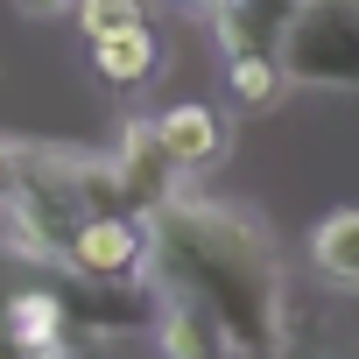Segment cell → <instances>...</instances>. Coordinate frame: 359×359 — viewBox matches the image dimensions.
<instances>
[{
  "label": "cell",
  "instance_id": "10",
  "mask_svg": "<svg viewBox=\"0 0 359 359\" xmlns=\"http://www.w3.org/2000/svg\"><path fill=\"white\" fill-rule=\"evenodd\" d=\"M64 324H71V310H64L57 289H22V296H8V338H15V345H29V352H57Z\"/></svg>",
  "mask_w": 359,
  "mask_h": 359
},
{
  "label": "cell",
  "instance_id": "4",
  "mask_svg": "<svg viewBox=\"0 0 359 359\" xmlns=\"http://www.w3.org/2000/svg\"><path fill=\"white\" fill-rule=\"evenodd\" d=\"M148 127H155V141H162V155H169L176 169H212V162L226 155V120H219V106L184 99V106H162V120H148Z\"/></svg>",
  "mask_w": 359,
  "mask_h": 359
},
{
  "label": "cell",
  "instance_id": "3",
  "mask_svg": "<svg viewBox=\"0 0 359 359\" xmlns=\"http://www.w3.org/2000/svg\"><path fill=\"white\" fill-rule=\"evenodd\" d=\"M64 261L85 275V282H134L141 275V261H148V233H141V219H127V212H106V219H85L71 240H64Z\"/></svg>",
  "mask_w": 359,
  "mask_h": 359
},
{
  "label": "cell",
  "instance_id": "17",
  "mask_svg": "<svg viewBox=\"0 0 359 359\" xmlns=\"http://www.w3.org/2000/svg\"><path fill=\"white\" fill-rule=\"evenodd\" d=\"M29 359H57V352H29Z\"/></svg>",
  "mask_w": 359,
  "mask_h": 359
},
{
  "label": "cell",
  "instance_id": "1",
  "mask_svg": "<svg viewBox=\"0 0 359 359\" xmlns=\"http://www.w3.org/2000/svg\"><path fill=\"white\" fill-rule=\"evenodd\" d=\"M162 247L184 261V296L205 303L226 338H268L275 331V268L254 226H240L233 212H205V205H169L162 212Z\"/></svg>",
  "mask_w": 359,
  "mask_h": 359
},
{
  "label": "cell",
  "instance_id": "8",
  "mask_svg": "<svg viewBox=\"0 0 359 359\" xmlns=\"http://www.w3.org/2000/svg\"><path fill=\"white\" fill-rule=\"evenodd\" d=\"M310 268H317L331 289L359 296V205L317 219V233H310Z\"/></svg>",
  "mask_w": 359,
  "mask_h": 359
},
{
  "label": "cell",
  "instance_id": "12",
  "mask_svg": "<svg viewBox=\"0 0 359 359\" xmlns=\"http://www.w3.org/2000/svg\"><path fill=\"white\" fill-rule=\"evenodd\" d=\"M78 29H85V43H99V36H120V29H134V22H148V0H78Z\"/></svg>",
  "mask_w": 359,
  "mask_h": 359
},
{
  "label": "cell",
  "instance_id": "9",
  "mask_svg": "<svg viewBox=\"0 0 359 359\" xmlns=\"http://www.w3.org/2000/svg\"><path fill=\"white\" fill-rule=\"evenodd\" d=\"M162 345H169V359H226V352H233L226 324H219L205 303H191V296L169 303V317H162Z\"/></svg>",
  "mask_w": 359,
  "mask_h": 359
},
{
  "label": "cell",
  "instance_id": "11",
  "mask_svg": "<svg viewBox=\"0 0 359 359\" xmlns=\"http://www.w3.org/2000/svg\"><path fill=\"white\" fill-rule=\"evenodd\" d=\"M226 92L240 113H268V106H282L289 78H282L275 50H240V57H226Z\"/></svg>",
  "mask_w": 359,
  "mask_h": 359
},
{
  "label": "cell",
  "instance_id": "2",
  "mask_svg": "<svg viewBox=\"0 0 359 359\" xmlns=\"http://www.w3.org/2000/svg\"><path fill=\"white\" fill-rule=\"evenodd\" d=\"M275 64L289 85L352 92L359 85V0H303L275 43Z\"/></svg>",
  "mask_w": 359,
  "mask_h": 359
},
{
  "label": "cell",
  "instance_id": "13",
  "mask_svg": "<svg viewBox=\"0 0 359 359\" xmlns=\"http://www.w3.org/2000/svg\"><path fill=\"white\" fill-rule=\"evenodd\" d=\"M15 198H22V155H15L8 141H0V212H8Z\"/></svg>",
  "mask_w": 359,
  "mask_h": 359
},
{
  "label": "cell",
  "instance_id": "15",
  "mask_svg": "<svg viewBox=\"0 0 359 359\" xmlns=\"http://www.w3.org/2000/svg\"><path fill=\"white\" fill-rule=\"evenodd\" d=\"M176 8H184V15H205V22H212V8H219V0H176Z\"/></svg>",
  "mask_w": 359,
  "mask_h": 359
},
{
  "label": "cell",
  "instance_id": "7",
  "mask_svg": "<svg viewBox=\"0 0 359 359\" xmlns=\"http://www.w3.org/2000/svg\"><path fill=\"white\" fill-rule=\"evenodd\" d=\"M92 71H99L113 92H141V85L162 71V43H155V29L134 22V29H120V36H99V43H92Z\"/></svg>",
  "mask_w": 359,
  "mask_h": 359
},
{
  "label": "cell",
  "instance_id": "16",
  "mask_svg": "<svg viewBox=\"0 0 359 359\" xmlns=\"http://www.w3.org/2000/svg\"><path fill=\"white\" fill-rule=\"evenodd\" d=\"M331 359H359V345H338V352H331Z\"/></svg>",
  "mask_w": 359,
  "mask_h": 359
},
{
  "label": "cell",
  "instance_id": "6",
  "mask_svg": "<svg viewBox=\"0 0 359 359\" xmlns=\"http://www.w3.org/2000/svg\"><path fill=\"white\" fill-rule=\"evenodd\" d=\"M296 8H303V0H219V8H212V29H219L226 57H240V50H275Z\"/></svg>",
  "mask_w": 359,
  "mask_h": 359
},
{
  "label": "cell",
  "instance_id": "5",
  "mask_svg": "<svg viewBox=\"0 0 359 359\" xmlns=\"http://www.w3.org/2000/svg\"><path fill=\"white\" fill-rule=\"evenodd\" d=\"M113 176H120V198H127V212H134V205H169V184H176L184 169H176V162L162 155L155 127L141 120V127H127V141H120V162H113Z\"/></svg>",
  "mask_w": 359,
  "mask_h": 359
},
{
  "label": "cell",
  "instance_id": "14",
  "mask_svg": "<svg viewBox=\"0 0 359 359\" xmlns=\"http://www.w3.org/2000/svg\"><path fill=\"white\" fill-rule=\"evenodd\" d=\"M29 15H64V8H78V0H22Z\"/></svg>",
  "mask_w": 359,
  "mask_h": 359
}]
</instances>
